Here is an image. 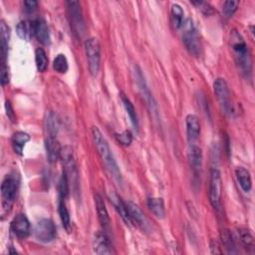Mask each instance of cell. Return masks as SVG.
I'll return each instance as SVG.
<instances>
[{"instance_id":"17","label":"cell","mask_w":255,"mask_h":255,"mask_svg":"<svg viewBox=\"0 0 255 255\" xmlns=\"http://www.w3.org/2000/svg\"><path fill=\"white\" fill-rule=\"evenodd\" d=\"M47 158L50 162H56L61 157L62 148L55 137H48L45 141Z\"/></svg>"},{"instance_id":"21","label":"cell","mask_w":255,"mask_h":255,"mask_svg":"<svg viewBox=\"0 0 255 255\" xmlns=\"http://www.w3.org/2000/svg\"><path fill=\"white\" fill-rule=\"evenodd\" d=\"M235 175H236L237 182L240 188L242 189V191L244 193H249L252 189V181H251V176L249 171H247L246 168L242 166H239L236 168Z\"/></svg>"},{"instance_id":"9","label":"cell","mask_w":255,"mask_h":255,"mask_svg":"<svg viewBox=\"0 0 255 255\" xmlns=\"http://www.w3.org/2000/svg\"><path fill=\"white\" fill-rule=\"evenodd\" d=\"M34 235L37 240L47 243L56 237V227L51 219H40L34 227Z\"/></svg>"},{"instance_id":"33","label":"cell","mask_w":255,"mask_h":255,"mask_svg":"<svg viewBox=\"0 0 255 255\" xmlns=\"http://www.w3.org/2000/svg\"><path fill=\"white\" fill-rule=\"evenodd\" d=\"M46 127L50 134L49 137H55V134L58 130V120L54 114H49L48 118L46 120Z\"/></svg>"},{"instance_id":"35","label":"cell","mask_w":255,"mask_h":255,"mask_svg":"<svg viewBox=\"0 0 255 255\" xmlns=\"http://www.w3.org/2000/svg\"><path fill=\"white\" fill-rule=\"evenodd\" d=\"M116 139L120 144H122L124 146H130L133 141V136L130 131H125L121 134H117Z\"/></svg>"},{"instance_id":"34","label":"cell","mask_w":255,"mask_h":255,"mask_svg":"<svg viewBox=\"0 0 255 255\" xmlns=\"http://www.w3.org/2000/svg\"><path fill=\"white\" fill-rule=\"evenodd\" d=\"M221 237H222V242H223V245L224 247L227 249V251L229 253H235V245H234V241L231 237V234L228 230H224L223 233L221 234Z\"/></svg>"},{"instance_id":"20","label":"cell","mask_w":255,"mask_h":255,"mask_svg":"<svg viewBox=\"0 0 255 255\" xmlns=\"http://www.w3.org/2000/svg\"><path fill=\"white\" fill-rule=\"evenodd\" d=\"M9 27L4 20L0 21V39H1V54H2V64H6L5 61L8 55V45H9Z\"/></svg>"},{"instance_id":"1","label":"cell","mask_w":255,"mask_h":255,"mask_svg":"<svg viewBox=\"0 0 255 255\" xmlns=\"http://www.w3.org/2000/svg\"><path fill=\"white\" fill-rule=\"evenodd\" d=\"M92 138H93L95 147L98 151V153L102 159V162L105 165L108 173L111 175V177L113 178V180L115 181L116 184L122 185L123 178H122L120 167L117 163V160L112 153V150H111L107 140L103 136L102 132L98 129V127H93Z\"/></svg>"},{"instance_id":"39","label":"cell","mask_w":255,"mask_h":255,"mask_svg":"<svg viewBox=\"0 0 255 255\" xmlns=\"http://www.w3.org/2000/svg\"><path fill=\"white\" fill-rule=\"evenodd\" d=\"M5 108H6V111H7V116H8V118L13 122V121L15 120V115H14V112H13V110H12V107H11L10 102H6Z\"/></svg>"},{"instance_id":"5","label":"cell","mask_w":255,"mask_h":255,"mask_svg":"<svg viewBox=\"0 0 255 255\" xmlns=\"http://www.w3.org/2000/svg\"><path fill=\"white\" fill-rule=\"evenodd\" d=\"M182 27H184L183 42L186 48L192 55H194L195 57H199L202 54L203 45L194 23L191 19H188L184 22Z\"/></svg>"},{"instance_id":"4","label":"cell","mask_w":255,"mask_h":255,"mask_svg":"<svg viewBox=\"0 0 255 255\" xmlns=\"http://www.w3.org/2000/svg\"><path fill=\"white\" fill-rule=\"evenodd\" d=\"M85 53H86L89 71L92 76H97L101 66V46L97 38L91 37L85 41Z\"/></svg>"},{"instance_id":"15","label":"cell","mask_w":255,"mask_h":255,"mask_svg":"<svg viewBox=\"0 0 255 255\" xmlns=\"http://www.w3.org/2000/svg\"><path fill=\"white\" fill-rule=\"evenodd\" d=\"M127 205H128L129 214H130L132 223L136 224L137 226L141 227L144 230H147V228L149 226V222H148V219L145 216L144 212L142 211V209L136 204H134L132 202H128Z\"/></svg>"},{"instance_id":"7","label":"cell","mask_w":255,"mask_h":255,"mask_svg":"<svg viewBox=\"0 0 255 255\" xmlns=\"http://www.w3.org/2000/svg\"><path fill=\"white\" fill-rule=\"evenodd\" d=\"M213 89H214V94L216 96V99L221 108V111L227 116H232L233 104L231 101L230 92H229V88L226 81L222 78H217L214 81Z\"/></svg>"},{"instance_id":"10","label":"cell","mask_w":255,"mask_h":255,"mask_svg":"<svg viewBox=\"0 0 255 255\" xmlns=\"http://www.w3.org/2000/svg\"><path fill=\"white\" fill-rule=\"evenodd\" d=\"M221 176L218 169L212 168L210 172V181H209V202L215 209H218L220 206L221 200Z\"/></svg>"},{"instance_id":"8","label":"cell","mask_w":255,"mask_h":255,"mask_svg":"<svg viewBox=\"0 0 255 255\" xmlns=\"http://www.w3.org/2000/svg\"><path fill=\"white\" fill-rule=\"evenodd\" d=\"M68 15L71 24V28L78 37H82L85 33V22L83 18L82 7L79 1L67 2Z\"/></svg>"},{"instance_id":"31","label":"cell","mask_w":255,"mask_h":255,"mask_svg":"<svg viewBox=\"0 0 255 255\" xmlns=\"http://www.w3.org/2000/svg\"><path fill=\"white\" fill-rule=\"evenodd\" d=\"M238 6H239V1H237V0H228V1H225L222 8L224 16L226 18L231 17L236 12Z\"/></svg>"},{"instance_id":"22","label":"cell","mask_w":255,"mask_h":255,"mask_svg":"<svg viewBox=\"0 0 255 255\" xmlns=\"http://www.w3.org/2000/svg\"><path fill=\"white\" fill-rule=\"evenodd\" d=\"M30 141V136L24 132H16L11 138V144L14 152L21 155L25 145Z\"/></svg>"},{"instance_id":"14","label":"cell","mask_w":255,"mask_h":255,"mask_svg":"<svg viewBox=\"0 0 255 255\" xmlns=\"http://www.w3.org/2000/svg\"><path fill=\"white\" fill-rule=\"evenodd\" d=\"M187 136L191 145L196 144L201 135V123L196 115H188L186 118Z\"/></svg>"},{"instance_id":"2","label":"cell","mask_w":255,"mask_h":255,"mask_svg":"<svg viewBox=\"0 0 255 255\" xmlns=\"http://www.w3.org/2000/svg\"><path fill=\"white\" fill-rule=\"evenodd\" d=\"M229 43L238 70L244 77L250 78L252 73V58L244 38L237 30H232Z\"/></svg>"},{"instance_id":"38","label":"cell","mask_w":255,"mask_h":255,"mask_svg":"<svg viewBox=\"0 0 255 255\" xmlns=\"http://www.w3.org/2000/svg\"><path fill=\"white\" fill-rule=\"evenodd\" d=\"M210 247H211V252L215 253V254H221V250H220V245L216 240H211L210 243Z\"/></svg>"},{"instance_id":"3","label":"cell","mask_w":255,"mask_h":255,"mask_svg":"<svg viewBox=\"0 0 255 255\" xmlns=\"http://www.w3.org/2000/svg\"><path fill=\"white\" fill-rule=\"evenodd\" d=\"M20 187V176L13 171L5 176L1 184V199L3 210H9L16 199Z\"/></svg>"},{"instance_id":"18","label":"cell","mask_w":255,"mask_h":255,"mask_svg":"<svg viewBox=\"0 0 255 255\" xmlns=\"http://www.w3.org/2000/svg\"><path fill=\"white\" fill-rule=\"evenodd\" d=\"M109 199L111 201V203L113 204L114 207L116 208V210L118 211V213L121 215V217L123 218V220L131 225L133 224L132 223V220H131V217H130V214H129V209H128V205H127V203L123 202V200L115 193H112L109 195Z\"/></svg>"},{"instance_id":"12","label":"cell","mask_w":255,"mask_h":255,"mask_svg":"<svg viewBox=\"0 0 255 255\" xmlns=\"http://www.w3.org/2000/svg\"><path fill=\"white\" fill-rule=\"evenodd\" d=\"M11 231L18 238H26L30 234V222L25 214H17L11 221Z\"/></svg>"},{"instance_id":"23","label":"cell","mask_w":255,"mask_h":255,"mask_svg":"<svg viewBox=\"0 0 255 255\" xmlns=\"http://www.w3.org/2000/svg\"><path fill=\"white\" fill-rule=\"evenodd\" d=\"M16 32L21 39L26 41L31 40L34 35V21L31 22L28 20H24L19 22L16 26Z\"/></svg>"},{"instance_id":"37","label":"cell","mask_w":255,"mask_h":255,"mask_svg":"<svg viewBox=\"0 0 255 255\" xmlns=\"http://www.w3.org/2000/svg\"><path fill=\"white\" fill-rule=\"evenodd\" d=\"M38 6V2L35 1V0H27V1H24V7L25 10L27 12H33Z\"/></svg>"},{"instance_id":"16","label":"cell","mask_w":255,"mask_h":255,"mask_svg":"<svg viewBox=\"0 0 255 255\" xmlns=\"http://www.w3.org/2000/svg\"><path fill=\"white\" fill-rule=\"evenodd\" d=\"M95 204H96V209H97L99 221H100L102 227L104 228V231H107L110 228L111 219H110L108 210L106 208L105 202L102 199V197L98 194L95 196Z\"/></svg>"},{"instance_id":"13","label":"cell","mask_w":255,"mask_h":255,"mask_svg":"<svg viewBox=\"0 0 255 255\" xmlns=\"http://www.w3.org/2000/svg\"><path fill=\"white\" fill-rule=\"evenodd\" d=\"M189 161L191 164V167L196 175L201 174L203 168V162H204V154L202 149L197 146L196 144L191 145L188 153Z\"/></svg>"},{"instance_id":"28","label":"cell","mask_w":255,"mask_h":255,"mask_svg":"<svg viewBox=\"0 0 255 255\" xmlns=\"http://www.w3.org/2000/svg\"><path fill=\"white\" fill-rule=\"evenodd\" d=\"M238 236H239L241 244L243 245V247L246 250L251 251L254 249V239L248 229H246V228L238 229Z\"/></svg>"},{"instance_id":"32","label":"cell","mask_w":255,"mask_h":255,"mask_svg":"<svg viewBox=\"0 0 255 255\" xmlns=\"http://www.w3.org/2000/svg\"><path fill=\"white\" fill-rule=\"evenodd\" d=\"M69 182H68V179H67V176L65 175V173L63 172L62 174V177L60 179V182H59V195H60V199H63V200H66L68 198V195H69Z\"/></svg>"},{"instance_id":"30","label":"cell","mask_w":255,"mask_h":255,"mask_svg":"<svg viewBox=\"0 0 255 255\" xmlns=\"http://www.w3.org/2000/svg\"><path fill=\"white\" fill-rule=\"evenodd\" d=\"M68 68L69 65L66 56L63 54L57 55L53 61V69L60 74H65L68 71Z\"/></svg>"},{"instance_id":"11","label":"cell","mask_w":255,"mask_h":255,"mask_svg":"<svg viewBox=\"0 0 255 255\" xmlns=\"http://www.w3.org/2000/svg\"><path fill=\"white\" fill-rule=\"evenodd\" d=\"M93 248L97 254H113L115 253L112 243L106 231H97L93 239Z\"/></svg>"},{"instance_id":"24","label":"cell","mask_w":255,"mask_h":255,"mask_svg":"<svg viewBox=\"0 0 255 255\" xmlns=\"http://www.w3.org/2000/svg\"><path fill=\"white\" fill-rule=\"evenodd\" d=\"M148 206L150 210L157 217V218H163L165 215V209H164V204L163 201L159 198H150L148 200Z\"/></svg>"},{"instance_id":"29","label":"cell","mask_w":255,"mask_h":255,"mask_svg":"<svg viewBox=\"0 0 255 255\" xmlns=\"http://www.w3.org/2000/svg\"><path fill=\"white\" fill-rule=\"evenodd\" d=\"M35 62L39 72L46 71L48 67V58L46 52L42 48H38L35 51Z\"/></svg>"},{"instance_id":"36","label":"cell","mask_w":255,"mask_h":255,"mask_svg":"<svg viewBox=\"0 0 255 255\" xmlns=\"http://www.w3.org/2000/svg\"><path fill=\"white\" fill-rule=\"evenodd\" d=\"M0 82H1L2 86H5L9 83V73H8V67L6 64H2L1 66V75H0Z\"/></svg>"},{"instance_id":"26","label":"cell","mask_w":255,"mask_h":255,"mask_svg":"<svg viewBox=\"0 0 255 255\" xmlns=\"http://www.w3.org/2000/svg\"><path fill=\"white\" fill-rule=\"evenodd\" d=\"M58 211L60 215V219L62 222L63 227L67 230V232L71 231V218L68 211V208L65 204V200L59 198V204H58Z\"/></svg>"},{"instance_id":"6","label":"cell","mask_w":255,"mask_h":255,"mask_svg":"<svg viewBox=\"0 0 255 255\" xmlns=\"http://www.w3.org/2000/svg\"><path fill=\"white\" fill-rule=\"evenodd\" d=\"M60 158L62 159L63 166H64L63 172L67 176L69 185L70 186L72 185L73 189L76 190L78 187V183H79V173H78V168H77V164H76V160L74 157L72 148L69 146L62 148Z\"/></svg>"},{"instance_id":"19","label":"cell","mask_w":255,"mask_h":255,"mask_svg":"<svg viewBox=\"0 0 255 255\" xmlns=\"http://www.w3.org/2000/svg\"><path fill=\"white\" fill-rule=\"evenodd\" d=\"M34 36L43 45L50 43V33L45 20L39 18L34 21Z\"/></svg>"},{"instance_id":"25","label":"cell","mask_w":255,"mask_h":255,"mask_svg":"<svg viewBox=\"0 0 255 255\" xmlns=\"http://www.w3.org/2000/svg\"><path fill=\"white\" fill-rule=\"evenodd\" d=\"M171 18H172V24L176 29H180L184 22H185V12L181 5L179 4H173L172 10H171Z\"/></svg>"},{"instance_id":"27","label":"cell","mask_w":255,"mask_h":255,"mask_svg":"<svg viewBox=\"0 0 255 255\" xmlns=\"http://www.w3.org/2000/svg\"><path fill=\"white\" fill-rule=\"evenodd\" d=\"M122 101H123V104H124V107H125V110L131 120V123L132 125L134 126L135 130L138 131L139 129V121H138V117H137V113H136V110H135V107L134 105L132 104V102L125 96L122 97Z\"/></svg>"}]
</instances>
